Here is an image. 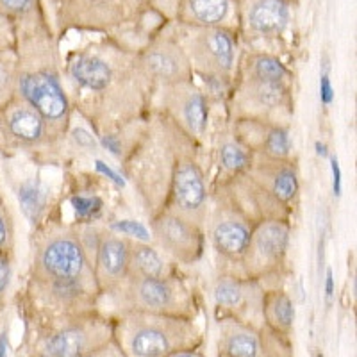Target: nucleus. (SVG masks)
Returning a JSON list of instances; mask_svg holds the SVG:
<instances>
[{"label": "nucleus", "mask_w": 357, "mask_h": 357, "mask_svg": "<svg viewBox=\"0 0 357 357\" xmlns=\"http://www.w3.org/2000/svg\"><path fill=\"white\" fill-rule=\"evenodd\" d=\"M134 45L102 36L63 59L65 86L73 111H79L95 136L122 130L151 113L154 88L143 77Z\"/></svg>", "instance_id": "obj_1"}, {"label": "nucleus", "mask_w": 357, "mask_h": 357, "mask_svg": "<svg viewBox=\"0 0 357 357\" xmlns=\"http://www.w3.org/2000/svg\"><path fill=\"white\" fill-rule=\"evenodd\" d=\"M15 27L18 95L43 116L52 138L66 145L73 107L66 93L59 36L49 22L47 11L20 22Z\"/></svg>", "instance_id": "obj_2"}, {"label": "nucleus", "mask_w": 357, "mask_h": 357, "mask_svg": "<svg viewBox=\"0 0 357 357\" xmlns=\"http://www.w3.org/2000/svg\"><path fill=\"white\" fill-rule=\"evenodd\" d=\"M188 138L170 118L151 109L143 118L132 149L122 161L123 177L138 193L149 220L167 207L175 161Z\"/></svg>", "instance_id": "obj_3"}, {"label": "nucleus", "mask_w": 357, "mask_h": 357, "mask_svg": "<svg viewBox=\"0 0 357 357\" xmlns=\"http://www.w3.org/2000/svg\"><path fill=\"white\" fill-rule=\"evenodd\" d=\"M29 279L79 282L98 288L93 266L82 247L75 223L50 215L34 229Z\"/></svg>", "instance_id": "obj_4"}, {"label": "nucleus", "mask_w": 357, "mask_h": 357, "mask_svg": "<svg viewBox=\"0 0 357 357\" xmlns=\"http://www.w3.org/2000/svg\"><path fill=\"white\" fill-rule=\"evenodd\" d=\"M172 34L183 49L193 77H223L234 81L240 59V38L223 27H191L168 22Z\"/></svg>", "instance_id": "obj_5"}, {"label": "nucleus", "mask_w": 357, "mask_h": 357, "mask_svg": "<svg viewBox=\"0 0 357 357\" xmlns=\"http://www.w3.org/2000/svg\"><path fill=\"white\" fill-rule=\"evenodd\" d=\"M223 113L229 120H256L289 127L295 114L293 84L236 73Z\"/></svg>", "instance_id": "obj_6"}, {"label": "nucleus", "mask_w": 357, "mask_h": 357, "mask_svg": "<svg viewBox=\"0 0 357 357\" xmlns=\"http://www.w3.org/2000/svg\"><path fill=\"white\" fill-rule=\"evenodd\" d=\"M109 296L123 305L126 311L184 318L195 309V289L181 272L158 279L127 277Z\"/></svg>", "instance_id": "obj_7"}, {"label": "nucleus", "mask_w": 357, "mask_h": 357, "mask_svg": "<svg viewBox=\"0 0 357 357\" xmlns=\"http://www.w3.org/2000/svg\"><path fill=\"white\" fill-rule=\"evenodd\" d=\"M122 333L130 357H167L195 337L186 318L139 311L126 312Z\"/></svg>", "instance_id": "obj_8"}, {"label": "nucleus", "mask_w": 357, "mask_h": 357, "mask_svg": "<svg viewBox=\"0 0 357 357\" xmlns=\"http://www.w3.org/2000/svg\"><path fill=\"white\" fill-rule=\"evenodd\" d=\"M209 195L211 184L206 167V146L188 138L181 146L175 161L167 207L204 227Z\"/></svg>", "instance_id": "obj_9"}, {"label": "nucleus", "mask_w": 357, "mask_h": 357, "mask_svg": "<svg viewBox=\"0 0 357 357\" xmlns=\"http://www.w3.org/2000/svg\"><path fill=\"white\" fill-rule=\"evenodd\" d=\"M291 220H264L252 227L250 240L236 268L238 275L268 282L288 273Z\"/></svg>", "instance_id": "obj_10"}, {"label": "nucleus", "mask_w": 357, "mask_h": 357, "mask_svg": "<svg viewBox=\"0 0 357 357\" xmlns=\"http://www.w3.org/2000/svg\"><path fill=\"white\" fill-rule=\"evenodd\" d=\"M40 113L20 95L0 109V151L9 155L54 158L61 151Z\"/></svg>", "instance_id": "obj_11"}, {"label": "nucleus", "mask_w": 357, "mask_h": 357, "mask_svg": "<svg viewBox=\"0 0 357 357\" xmlns=\"http://www.w3.org/2000/svg\"><path fill=\"white\" fill-rule=\"evenodd\" d=\"M293 9L295 4L289 0H241L238 25L241 50L277 54L291 29Z\"/></svg>", "instance_id": "obj_12"}, {"label": "nucleus", "mask_w": 357, "mask_h": 357, "mask_svg": "<svg viewBox=\"0 0 357 357\" xmlns=\"http://www.w3.org/2000/svg\"><path fill=\"white\" fill-rule=\"evenodd\" d=\"M151 109L159 111L199 145H207L213 107L195 79L159 86L152 91Z\"/></svg>", "instance_id": "obj_13"}, {"label": "nucleus", "mask_w": 357, "mask_h": 357, "mask_svg": "<svg viewBox=\"0 0 357 357\" xmlns=\"http://www.w3.org/2000/svg\"><path fill=\"white\" fill-rule=\"evenodd\" d=\"M252 227L254 225L225 199L222 191L213 188L204 231L206 240H209L222 264L220 272L236 273V268L250 240Z\"/></svg>", "instance_id": "obj_14"}, {"label": "nucleus", "mask_w": 357, "mask_h": 357, "mask_svg": "<svg viewBox=\"0 0 357 357\" xmlns=\"http://www.w3.org/2000/svg\"><path fill=\"white\" fill-rule=\"evenodd\" d=\"M151 243L177 266H195L206 252V231L202 225L165 207L149 223Z\"/></svg>", "instance_id": "obj_15"}, {"label": "nucleus", "mask_w": 357, "mask_h": 357, "mask_svg": "<svg viewBox=\"0 0 357 357\" xmlns=\"http://www.w3.org/2000/svg\"><path fill=\"white\" fill-rule=\"evenodd\" d=\"M136 61L143 77L151 82L152 88L168 86L174 82L193 79V72L172 34L168 22L155 27L146 40L136 49Z\"/></svg>", "instance_id": "obj_16"}, {"label": "nucleus", "mask_w": 357, "mask_h": 357, "mask_svg": "<svg viewBox=\"0 0 357 357\" xmlns=\"http://www.w3.org/2000/svg\"><path fill=\"white\" fill-rule=\"evenodd\" d=\"M111 341L109 327L89 312L75 314L59 329L43 336L40 357H81Z\"/></svg>", "instance_id": "obj_17"}, {"label": "nucleus", "mask_w": 357, "mask_h": 357, "mask_svg": "<svg viewBox=\"0 0 357 357\" xmlns=\"http://www.w3.org/2000/svg\"><path fill=\"white\" fill-rule=\"evenodd\" d=\"M225 195V199L252 223L264 222V220H291V207L280 204L264 188H261L254 178L247 174H240L229 178L225 183L213 186ZM211 188V190H213Z\"/></svg>", "instance_id": "obj_18"}, {"label": "nucleus", "mask_w": 357, "mask_h": 357, "mask_svg": "<svg viewBox=\"0 0 357 357\" xmlns=\"http://www.w3.org/2000/svg\"><path fill=\"white\" fill-rule=\"evenodd\" d=\"M207 143H209V162L215 170V177L209 181L211 188L243 174L250 165L252 152L236 136L225 113L222 120L215 123V127H209Z\"/></svg>", "instance_id": "obj_19"}, {"label": "nucleus", "mask_w": 357, "mask_h": 357, "mask_svg": "<svg viewBox=\"0 0 357 357\" xmlns=\"http://www.w3.org/2000/svg\"><path fill=\"white\" fill-rule=\"evenodd\" d=\"M245 174L280 204L293 209V204L301 193V177L293 159H273L263 154H252V161Z\"/></svg>", "instance_id": "obj_20"}, {"label": "nucleus", "mask_w": 357, "mask_h": 357, "mask_svg": "<svg viewBox=\"0 0 357 357\" xmlns=\"http://www.w3.org/2000/svg\"><path fill=\"white\" fill-rule=\"evenodd\" d=\"M91 266L100 295H109L122 284L129 273V240L114 234L104 223Z\"/></svg>", "instance_id": "obj_21"}, {"label": "nucleus", "mask_w": 357, "mask_h": 357, "mask_svg": "<svg viewBox=\"0 0 357 357\" xmlns=\"http://www.w3.org/2000/svg\"><path fill=\"white\" fill-rule=\"evenodd\" d=\"M172 22L191 27H223L238 33V0H175Z\"/></svg>", "instance_id": "obj_22"}, {"label": "nucleus", "mask_w": 357, "mask_h": 357, "mask_svg": "<svg viewBox=\"0 0 357 357\" xmlns=\"http://www.w3.org/2000/svg\"><path fill=\"white\" fill-rule=\"evenodd\" d=\"M234 134L252 154L273 159H293V142L289 127L256 120H229Z\"/></svg>", "instance_id": "obj_23"}, {"label": "nucleus", "mask_w": 357, "mask_h": 357, "mask_svg": "<svg viewBox=\"0 0 357 357\" xmlns=\"http://www.w3.org/2000/svg\"><path fill=\"white\" fill-rule=\"evenodd\" d=\"M264 284L259 280L247 279L238 273L220 272L213 284V298L223 311H243L247 305L263 307Z\"/></svg>", "instance_id": "obj_24"}, {"label": "nucleus", "mask_w": 357, "mask_h": 357, "mask_svg": "<svg viewBox=\"0 0 357 357\" xmlns=\"http://www.w3.org/2000/svg\"><path fill=\"white\" fill-rule=\"evenodd\" d=\"M181 272L151 241L129 240V273L127 277L158 279Z\"/></svg>", "instance_id": "obj_25"}, {"label": "nucleus", "mask_w": 357, "mask_h": 357, "mask_svg": "<svg viewBox=\"0 0 357 357\" xmlns=\"http://www.w3.org/2000/svg\"><path fill=\"white\" fill-rule=\"evenodd\" d=\"M17 199L29 223L36 229L52 215V195L40 177H27L17 186Z\"/></svg>", "instance_id": "obj_26"}, {"label": "nucleus", "mask_w": 357, "mask_h": 357, "mask_svg": "<svg viewBox=\"0 0 357 357\" xmlns=\"http://www.w3.org/2000/svg\"><path fill=\"white\" fill-rule=\"evenodd\" d=\"M236 73H245L252 77L264 79V81L288 82L293 84V72L282 61V57L270 52H254V50H241L238 59Z\"/></svg>", "instance_id": "obj_27"}, {"label": "nucleus", "mask_w": 357, "mask_h": 357, "mask_svg": "<svg viewBox=\"0 0 357 357\" xmlns=\"http://www.w3.org/2000/svg\"><path fill=\"white\" fill-rule=\"evenodd\" d=\"M263 311L268 324L275 331H289L295 321V304L291 296L280 288H264Z\"/></svg>", "instance_id": "obj_28"}, {"label": "nucleus", "mask_w": 357, "mask_h": 357, "mask_svg": "<svg viewBox=\"0 0 357 357\" xmlns=\"http://www.w3.org/2000/svg\"><path fill=\"white\" fill-rule=\"evenodd\" d=\"M68 206L73 213V223L100 222L106 211V200L98 193H72L68 197Z\"/></svg>", "instance_id": "obj_29"}, {"label": "nucleus", "mask_w": 357, "mask_h": 357, "mask_svg": "<svg viewBox=\"0 0 357 357\" xmlns=\"http://www.w3.org/2000/svg\"><path fill=\"white\" fill-rule=\"evenodd\" d=\"M18 95V56L17 49L0 50V109Z\"/></svg>", "instance_id": "obj_30"}, {"label": "nucleus", "mask_w": 357, "mask_h": 357, "mask_svg": "<svg viewBox=\"0 0 357 357\" xmlns=\"http://www.w3.org/2000/svg\"><path fill=\"white\" fill-rule=\"evenodd\" d=\"M225 352L229 354V357H259V337L250 329L232 327L225 337Z\"/></svg>", "instance_id": "obj_31"}, {"label": "nucleus", "mask_w": 357, "mask_h": 357, "mask_svg": "<svg viewBox=\"0 0 357 357\" xmlns=\"http://www.w3.org/2000/svg\"><path fill=\"white\" fill-rule=\"evenodd\" d=\"M43 11L41 0H0V15L9 18L15 25Z\"/></svg>", "instance_id": "obj_32"}, {"label": "nucleus", "mask_w": 357, "mask_h": 357, "mask_svg": "<svg viewBox=\"0 0 357 357\" xmlns=\"http://www.w3.org/2000/svg\"><path fill=\"white\" fill-rule=\"evenodd\" d=\"M15 243H17L15 220L9 211V206L0 195V254H8V256L15 257Z\"/></svg>", "instance_id": "obj_33"}, {"label": "nucleus", "mask_w": 357, "mask_h": 357, "mask_svg": "<svg viewBox=\"0 0 357 357\" xmlns=\"http://www.w3.org/2000/svg\"><path fill=\"white\" fill-rule=\"evenodd\" d=\"M107 229L113 231L114 234H120L127 240H136V241H151V229L149 225L139 220L134 218H120L114 222L106 223Z\"/></svg>", "instance_id": "obj_34"}, {"label": "nucleus", "mask_w": 357, "mask_h": 357, "mask_svg": "<svg viewBox=\"0 0 357 357\" xmlns=\"http://www.w3.org/2000/svg\"><path fill=\"white\" fill-rule=\"evenodd\" d=\"M72 142L75 149L82 152H95L98 151V139L93 134V130L88 127H70L68 134H66V142Z\"/></svg>", "instance_id": "obj_35"}, {"label": "nucleus", "mask_w": 357, "mask_h": 357, "mask_svg": "<svg viewBox=\"0 0 357 357\" xmlns=\"http://www.w3.org/2000/svg\"><path fill=\"white\" fill-rule=\"evenodd\" d=\"M93 167H95V172H97L98 175H102V177L106 178L107 183H111L113 186H116L118 190H123V188L127 186V178L123 177V174H120L116 168H113L111 165H107L106 161H102V159H93Z\"/></svg>", "instance_id": "obj_36"}, {"label": "nucleus", "mask_w": 357, "mask_h": 357, "mask_svg": "<svg viewBox=\"0 0 357 357\" xmlns=\"http://www.w3.org/2000/svg\"><path fill=\"white\" fill-rule=\"evenodd\" d=\"M13 263L15 257L8 254H0V304L4 302L13 280Z\"/></svg>", "instance_id": "obj_37"}, {"label": "nucleus", "mask_w": 357, "mask_h": 357, "mask_svg": "<svg viewBox=\"0 0 357 357\" xmlns=\"http://www.w3.org/2000/svg\"><path fill=\"white\" fill-rule=\"evenodd\" d=\"M17 47V27L9 18L0 15V50Z\"/></svg>", "instance_id": "obj_38"}, {"label": "nucleus", "mask_w": 357, "mask_h": 357, "mask_svg": "<svg viewBox=\"0 0 357 357\" xmlns=\"http://www.w3.org/2000/svg\"><path fill=\"white\" fill-rule=\"evenodd\" d=\"M320 102L324 106H331L334 102V86L331 81L327 63H324V68L320 73Z\"/></svg>", "instance_id": "obj_39"}, {"label": "nucleus", "mask_w": 357, "mask_h": 357, "mask_svg": "<svg viewBox=\"0 0 357 357\" xmlns=\"http://www.w3.org/2000/svg\"><path fill=\"white\" fill-rule=\"evenodd\" d=\"M331 172H333V193L334 197H341V191H343V178H341V167L337 155L331 154Z\"/></svg>", "instance_id": "obj_40"}, {"label": "nucleus", "mask_w": 357, "mask_h": 357, "mask_svg": "<svg viewBox=\"0 0 357 357\" xmlns=\"http://www.w3.org/2000/svg\"><path fill=\"white\" fill-rule=\"evenodd\" d=\"M81 357H122V352L118 350V347L114 345L113 341H109L107 345L100 347V349L93 350V352L84 354V356Z\"/></svg>", "instance_id": "obj_41"}, {"label": "nucleus", "mask_w": 357, "mask_h": 357, "mask_svg": "<svg viewBox=\"0 0 357 357\" xmlns=\"http://www.w3.org/2000/svg\"><path fill=\"white\" fill-rule=\"evenodd\" d=\"M334 295V273L331 268H327V272H325V296L327 298H333Z\"/></svg>", "instance_id": "obj_42"}, {"label": "nucleus", "mask_w": 357, "mask_h": 357, "mask_svg": "<svg viewBox=\"0 0 357 357\" xmlns=\"http://www.w3.org/2000/svg\"><path fill=\"white\" fill-rule=\"evenodd\" d=\"M314 149H317V155H318V158H329V155H331L329 146L325 145V143L317 142V143H314Z\"/></svg>", "instance_id": "obj_43"}, {"label": "nucleus", "mask_w": 357, "mask_h": 357, "mask_svg": "<svg viewBox=\"0 0 357 357\" xmlns=\"http://www.w3.org/2000/svg\"><path fill=\"white\" fill-rule=\"evenodd\" d=\"M167 357H200V356L195 352H190V350H177V352H172L170 356Z\"/></svg>", "instance_id": "obj_44"}, {"label": "nucleus", "mask_w": 357, "mask_h": 357, "mask_svg": "<svg viewBox=\"0 0 357 357\" xmlns=\"http://www.w3.org/2000/svg\"><path fill=\"white\" fill-rule=\"evenodd\" d=\"M6 356H8V336L2 334V336H0V357Z\"/></svg>", "instance_id": "obj_45"}, {"label": "nucleus", "mask_w": 357, "mask_h": 357, "mask_svg": "<svg viewBox=\"0 0 357 357\" xmlns=\"http://www.w3.org/2000/svg\"><path fill=\"white\" fill-rule=\"evenodd\" d=\"M289 2H291V4H295V6L298 4V0H289Z\"/></svg>", "instance_id": "obj_46"}, {"label": "nucleus", "mask_w": 357, "mask_h": 357, "mask_svg": "<svg viewBox=\"0 0 357 357\" xmlns=\"http://www.w3.org/2000/svg\"><path fill=\"white\" fill-rule=\"evenodd\" d=\"M238 2H241V0H238Z\"/></svg>", "instance_id": "obj_47"}]
</instances>
